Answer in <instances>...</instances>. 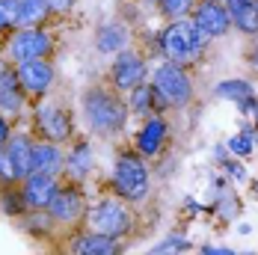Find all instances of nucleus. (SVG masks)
I'll return each instance as SVG.
<instances>
[{
    "mask_svg": "<svg viewBox=\"0 0 258 255\" xmlns=\"http://www.w3.org/2000/svg\"><path fill=\"white\" fill-rule=\"evenodd\" d=\"M83 119H86L89 131H95L101 137L119 134L128 125V104L116 92L95 86V89L83 92Z\"/></svg>",
    "mask_w": 258,
    "mask_h": 255,
    "instance_id": "f257e3e1",
    "label": "nucleus"
},
{
    "mask_svg": "<svg viewBox=\"0 0 258 255\" xmlns=\"http://www.w3.org/2000/svg\"><path fill=\"white\" fill-rule=\"evenodd\" d=\"M205 42L208 39L199 33V27L193 24V18H175V21H169V27L160 33L163 53L172 62H178V66H187V62L199 59Z\"/></svg>",
    "mask_w": 258,
    "mask_h": 255,
    "instance_id": "f03ea898",
    "label": "nucleus"
},
{
    "mask_svg": "<svg viewBox=\"0 0 258 255\" xmlns=\"http://www.w3.org/2000/svg\"><path fill=\"white\" fill-rule=\"evenodd\" d=\"M149 166L140 154L125 152L113 163V187L125 202H143L149 196Z\"/></svg>",
    "mask_w": 258,
    "mask_h": 255,
    "instance_id": "7ed1b4c3",
    "label": "nucleus"
},
{
    "mask_svg": "<svg viewBox=\"0 0 258 255\" xmlns=\"http://www.w3.org/2000/svg\"><path fill=\"white\" fill-rule=\"evenodd\" d=\"M152 86H155V95L163 107H184L193 98V83H190V77L184 72V66L172 62V59L160 62L155 69Z\"/></svg>",
    "mask_w": 258,
    "mask_h": 255,
    "instance_id": "20e7f679",
    "label": "nucleus"
},
{
    "mask_svg": "<svg viewBox=\"0 0 258 255\" xmlns=\"http://www.w3.org/2000/svg\"><path fill=\"white\" fill-rule=\"evenodd\" d=\"M51 36L39 27H18L12 36H9V45H6V56L9 62L21 66L30 59H42L45 53H51Z\"/></svg>",
    "mask_w": 258,
    "mask_h": 255,
    "instance_id": "39448f33",
    "label": "nucleus"
},
{
    "mask_svg": "<svg viewBox=\"0 0 258 255\" xmlns=\"http://www.w3.org/2000/svg\"><path fill=\"white\" fill-rule=\"evenodd\" d=\"M86 220H89V229L110 234V237H122L131 231V211L119 199H104L95 208L86 211Z\"/></svg>",
    "mask_w": 258,
    "mask_h": 255,
    "instance_id": "423d86ee",
    "label": "nucleus"
},
{
    "mask_svg": "<svg viewBox=\"0 0 258 255\" xmlns=\"http://www.w3.org/2000/svg\"><path fill=\"white\" fill-rule=\"evenodd\" d=\"M193 24L199 27V33L205 39H220L232 30V15L229 6L220 0H199L193 6Z\"/></svg>",
    "mask_w": 258,
    "mask_h": 255,
    "instance_id": "0eeeda50",
    "label": "nucleus"
},
{
    "mask_svg": "<svg viewBox=\"0 0 258 255\" xmlns=\"http://www.w3.org/2000/svg\"><path fill=\"white\" fill-rule=\"evenodd\" d=\"M33 119H36V131L51 143H62L72 137V116H69V110H62L56 104H39Z\"/></svg>",
    "mask_w": 258,
    "mask_h": 255,
    "instance_id": "6e6552de",
    "label": "nucleus"
},
{
    "mask_svg": "<svg viewBox=\"0 0 258 255\" xmlns=\"http://www.w3.org/2000/svg\"><path fill=\"white\" fill-rule=\"evenodd\" d=\"M110 80H113L116 89H128V92L134 86L146 83V62H143V56H137L128 48L119 51L116 59H113V66H110Z\"/></svg>",
    "mask_w": 258,
    "mask_h": 255,
    "instance_id": "1a4fd4ad",
    "label": "nucleus"
},
{
    "mask_svg": "<svg viewBox=\"0 0 258 255\" xmlns=\"http://www.w3.org/2000/svg\"><path fill=\"white\" fill-rule=\"evenodd\" d=\"M24 110V86L15 62H0V113L18 116Z\"/></svg>",
    "mask_w": 258,
    "mask_h": 255,
    "instance_id": "9d476101",
    "label": "nucleus"
},
{
    "mask_svg": "<svg viewBox=\"0 0 258 255\" xmlns=\"http://www.w3.org/2000/svg\"><path fill=\"white\" fill-rule=\"evenodd\" d=\"M18 77H21V86L30 95H45L53 86V66L42 56V59H30V62H21L18 66Z\"/></svg>",
    "mask_w": 258,
    "mask_h": 255,
    "instance_id": "9b49d317",
    "label": "nucleus"
},
{
    "mask_svg": "<svg viewBox=\"0 0 258 255\" xmlns=\"http://www.w3.org/2000/svg\"><path fill=\"white\" fill-rule=\"evenodd\" d=\"M56 190H59V184H56V175H48V172H30L24 178V202L27 208H33V211H42V208H48L51 199L56 196Z\"/></svg>",
    "mask_w": 258,
    "mask_h": 255,
    "instance_id": "f8f14e48",
    "label": "nucleus"
},
{
    "mask_svg": "<svg viewBox=\"0 0 258 255\" xmlns=\"http://www.w3.org/2000/svg\"><path fill=\"white\" fill-rule=\"evenodd\" d=\"M83 211H86L83 208V196L75 187H59L56 196L51 199V205H48V217L56 220V223H78L83 217Z\"/></svg>",
    "mask_w": 258,
    "mask_h": 255,
    "instance_id": "ddd939ff",
    "label": "nucleus"
},
{
    "mask_svg": "<svg viewBox=\"0 0 258 255\" xmlns=\"http://www.w3.org/2000/svg\"><path fill=\"white\" fill-rule=\"evenodd\" d=\"M3 149H6L12 166H15V178L24 181L33 172V140L27 134H15V137H9V143Z\"/></svg>",
    "mask_w": 258,
    "mask_h": 255,
    "instance_id": "4468645a",
    "label": "nucleus"
},
{
    "mask_svg": "<svg viewBox=\"0 0 258 255\" xmlns=\"http://www.w3.org/2000/svg\"><path fill=\"white\" fill-rule=\"evenodd\" d=\"M66 169V157L59 152L56 143H33V172H48V175H59Z\"/></svg>",
    "mask_w": 258,
    "mask_h": 255,
    "instance_id": "2eb2a0df",
    "label": "nucleus"
},
{
    "mask_svg": "<svg viewBox=\"0 0 258 255\" xmlns=\"http://www.w3.org/2000/svg\"><path fill=\"white\" fill-rule=\"evenodd\" d=\"M163 140H166V122L160 116H152L137 134V149L143 157H155L163 149Z\"/></svg>",
    "mask_w": 258,
    "mask_h": 255,
    "instance_id": "dca6fc26",
    "label": "nucleus"
},
{
    "mask_svg": "<svg viewBox=\"0 0 258 255\" xmlns=\"http://www.w3.org/2000/svg\"><path fill=\"white\" fill-rule=\"evenodd\" d=\"M229 6V15H232V24L246 33V36H255L258 33V0H226Z\"/></svg>",
    "mask_w": 258,
    "mask_h": 255,
    "instance_id": "f3484780",
    "label": "nucleus"
},
{
    "mask_svg": "<svg viewBox=\"0 0 258 255\" xmlns=\"http://www.w3.org/2000/svg\"><path fill=\"white\" fill-rule=\"evenodd\" d=\"M72 252H78V255H113V252H119V243H116V237H110V234L89 231V234L75 237Z\"/></svg>",
    "mask_w": 258,
    "mask_h": 255,
    "instance_id": "a211bd4d",
    "label": "nucleus"
},
{
    "mask_svg": "<svg viewBox=\"0 0 258 255\" xmlns=\"http://www.w3.org/2000/svg\"><path fill=\"white\" fill-rule=\"evenodd\" d=\"M128 30L122 24H116V21H107V24H101V30H98V36H95V48L101 53H116L125 51L128 48Z\"/></svg>",
    "mask_w": 258,
    "mask_h": 255,
    "instance_id": "6ab92c4d",
    "label": "nucleus"
},
{
    "mask_svg": "<svg viewBox=\"0 0 258 255\" xmlns=\"http://www.w3.org/2000/svg\"><path fill=\"white\" fill-rule=\"evenodd\" d=\"M92 166H95V154H92V146L89 143H78L69 152V157H66V172L75 181H83L92 172Z\"/></svg>",
    "mask_w": 258,
    "mask_h": 255,
    "instance_id": "aec40b11",
    "label": "nucleus"
},
{
    "mask_svg": "<svg viewBox=\"0 0 258 255\" xmlns=\"http://www.w3.org/2000/svg\"><path fill=\"white\" fill-rule=\"evenodd\" d=\"M51 6L48 0H18V18H15V30L18 27H39L48 18Z\"/></svg>",
    "mask_w": 258,
    "mask_h": 255,
    "instance_id": "412c9836",
    "label": "nucleus"
},
{
    "mask_svg": "<svg viewBox=\"0 0 258 255\" xmlns=\"http://www.w3.org/2000/svg\"><path fill=\"white\" fill-rule=\"evenodd\" d=\"M217 95L223 98V101H243V98H249V95H255V86L249 83V80H243V77H229V80H220L217 83Z\"/></svg>",
    "mask_w": 258,
    "mask_h": 255,
    "instance_id": "4be33fe9",
    "label": "nucleus"
},
{
    "mask_svg": "<svg viewBox=\"0 0 258 255\" xmlns=\"http://www.w3.org/2000/svg\"><path fill=\"white\" fill-rule=\"evenodd\" d=\"M157 95H155V86L152 83H140V86H134L131 89V101H128V110L134 113H140V116H146V113H152V107H155ZM160 104V101H157Z\"/></svg>",
    "mask_w": 258,
    "mask_h": 255,
    "instance_id": "5701e85b",
    "label": "nucleus"
},
{
    "mask_svg": "<svg viewBox=\"0 0 258 255\" xmlns=\"http://www.w3.org/2000/svg\"><path fill=\"white\" fill-rule=\"evenodd\" d=\"M193 6H196V0H157L160 15H166L169 21L187 18V12H193Z\"/></svg>",
    "mask_w": 258,
    "mask_h": 255,
    "instance_id": "b1692460",
    "label": "nucleus"
},
{
    "mask_svg": "<svg viewBox=\"0 0 258 255\" xmlns=\"http://www.w3.org/2000/svg\"><path fill=\"white\" fill-rule=\"evenodd\" d=\"M226 146H229V152H232L234 157H249V154H252V149H255L252 131H240V134H234Z\"/></svg>",
    "mask_w": 258,
    "mask_h": 255,
    "instance_id": "393cba45",
    "label": "nucleus"
},
{
    "mask_svg": "<svg viewBox=\"0 0 258 255\" xmlns=\"http://www.w3.org/2000/svg\"><path fill=\"white\" fill-rule=\"evenodd\" d=\"M190 249V240L184 237V234H169V237H163L160 243L152 246V252L160 255V252H187Z\"/></svg>",
    "mask_w": 258,
    "mask_h": 255,
    "instance_id": "a878e982",
    "label": "nucleus"
},
{
    "mask_svg": "<svg viewBox=\"0 0 258 255\" xmlns=\"http://www.w3.org/2000/svg\"><path fill=\"white\" fill-rule=\"evenodd\" d=\"M0 205H3V211H6L9 217H18V214L27 208L24 193H15V190H6V193L0 196Z\"/></svg>",
    "mask_w": 258,
    "mask_h": 255,
    "instance_id": "bb28decb",
    "label": "nucleus"
},
{
    "mask_svg": "<svg viewBox=\"0 0 258 255\" xmlns=\"http://www.w3.org/2000/svg\"><path fill=\"white\" fill-rule=\"evenodd\" d=\"M214 208L220 211V217H223V220H232L234 214H237V202H234V196H229V193H220Z\"/></svg>",
    "mask_w": 258,
    "mask_h": 255,
    "instance_id": "cd10ccee",
    "label": "nucleus"
},
{
    "mask_svg": "<svg viewBox=\"0 0 258 255\" xmlns=\"http://www.w3.org/2000/svg\"><path fill=\"white\" fill-rule=\"evenodd\" d=\"M0 181H3V184L18 181V178H15V166H12V160H9L6 149H0Z\"/></svg>",
    "mask_w": 258,
    "mask_h": 255,
    "instance_id": "c85d7f7f",
    "label": "nucleus"
},
{
    "mask_svg": "<svg viewBox=\"0 0 258 255\" xmlns=\"http://www.w3.org/2000/svg\"><path fill=\"white\" fill-rule=\"evenodd\" d=\"M223 169H226V175H229L232 181H243L246 178V169H243L237 160H229V157H226V160H223Z\"/></svg>",
    "mask_w": 258,
    "mask_h": 255,
    "instance_id": "c756f323",
    "label": "nucleus"
},
{
    "mask_svg": "<svg viewBox=\"0 0 258 255\" xmlns=\"http://www.w3.org/2000/svg\"><path fill=\"white\" fill-rule=\"evenodd\" d=\"M9 137H12V131H9V116L0 113V149L9 143Z\"/></svg>",
    "mask_w": 258,
    "mask_h": 255,
    "instance_id": "7c9ffc66",
    "label": "nucleus"
},
{
    "mask_svg": "<svg viewBox=\"0 0 258 255\" xmlns=\"http://www.w3.org/2000/svg\"><path fill=\"white\" fill-rule=\"evenodd\" d=\"M48 6H51V12H69L75 6V0H48Z\"/></svg>",
    "mask_w": 258,
    "mask_h": 255,
    "instance_id": "2f4dec72",
    "label": "nucleus"
},
{
    "mask_svg": "<svg viewBox=\"0 0 258 255\" xmlns=\"http://www.w3.org/2000/svg\"><path fill=\"white\" fill-rule=\"evenodd\" d=\"M234 249L229 246H202V255H232Z\"/></svg>",
    "mask_w": 258,
    "mask_h": 255,
    "instance_id": "473e14b6",
    "label": "nucleus"
},
{
    "mask_svg": "<svg viewBox=\"0 0 258 255\" xmlns=\"http://www.w3.org/2000/svg\"><path fill=\"white\" fill-rule=\"evenodd\" d=\"M3 30H12V24H9V18H6L3 9H0V33H3Z\"/></svg>",
    "mask_w": 258,
    "mask_h": 255,
    "instance_id": "72a5a7b5",
    "label": "nucleus"
},
{
    "mask_svg": "<svg viewBox=\"0 0 258 255\" xmlns=\"http://www.w3.org/2000/svg\"><path fill=\"white\" fill-rule=\"evenodd\" d=\"M249 59H252V66L258 69V51H252V53H249Z\"/></svg>",
    "mask_w": 258,
    "mask_h": 255,
    "instance_id": "f704fd0d",
    "label": "nucleus"
},
{
    "mask_svg": "<svg viewBox=\"0 0 258 255\" xmlns=\"http://www.w3.org/2000/svg\"><path fill=\"white\" fill-rule=\"evenodd\" d=\"M252 140H255V146H258V128H255V131H252Z\"/></svg>",
    "mask_w": 258,
    "mask_h": 255,
    "instance_id": "c9c22d12",
    "label": "nucleus"
},
{
    "mask_svg": "<svg viewBox=\"0 0 258 255\" xmlns=\"http://www.w3.org/2000/svg\"><path fill=\"white\" fill-rule=\"evenodd\" d=\"M252 190H255V193H258V181H252Z\"/></svg>",
    "mask_w": 258,
    "mask_h": 255,
    "instance_id": "e433bc0d",
    "label": "nucleus"
},
{
    "mask_svg": "<svg viewBox=\"0 0 258 255\" xmlns=\"http://www.w3.org/2000/svg\"><path fill=\"white\" fill-rule=\"evenodd\" d=\"M152 3H157V0H152Z\"/></svg>",
    "mask_w": 258,
    "mask_h": 255,
    "instance_id": "4c0bfd02",
    "label": "nucleus"
}]
</instances>
